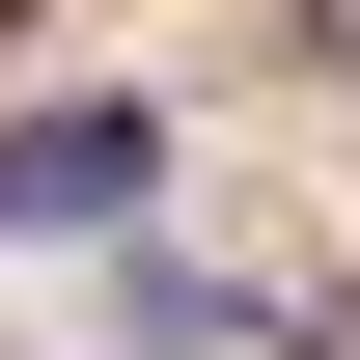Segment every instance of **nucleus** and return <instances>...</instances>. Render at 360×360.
Returning <instances> with one entry per match:
<instances>
[{"mask_svg":"<svg viewBox=\"0 0 360 360\" xmlns=\"http://www.w3.org/2000/svg\"><path fill=\"white\" fill-rule=\"evenodd\" d=\"M28 222H167V111H139V84L0 111V250H28Z\"/></svg>","mask_w":360,"mask_h":360,"instance_id":"obj_1","label":"nucleus"}]
</instances>
